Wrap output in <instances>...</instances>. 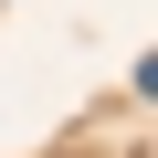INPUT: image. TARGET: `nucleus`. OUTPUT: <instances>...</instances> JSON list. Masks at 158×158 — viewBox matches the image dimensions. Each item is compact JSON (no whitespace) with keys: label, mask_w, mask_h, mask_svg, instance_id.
I'll return each mask as SVG.
<instances>
[]
</instances>
